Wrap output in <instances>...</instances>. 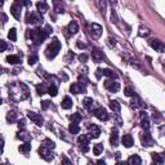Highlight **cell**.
I'll list each match as a JSON object with an SVG mask.
<instances>
[{"label": "cell", "mask_w": 165, "mask_h": 165, "mask_svg": "<svg viewBox=\"0 0 165 165\" xmlns=\"http://www.w3.org/2000/svg\"><path fill=\"white\" fill-rule=\"evenodd\" d=\"M30 97V89L24 83H14L9 88V98L14 102L24 101Z\"/></svg>", "instance_id": "1"}, {"label": "cell", "mask_w": 165, "mask_h": 165, "mask_svg": "<svg viewBox=\"0 0 165 165\" xmlns=\"http://www.w3.org/2000/svg\"><path fill=\"white\" fill-rule=\"evenodd\" d=\"M27 36L32 40L34 44L39 45V44L43 43L45 39H47L49 35L41 29H35V30H27Z\"/></svg>", "instance_id": "2"}, {"label": "cell", "mask_w": 165, "mask_h": 165, "mask_svg": "<svg viewBox=\"0 0 165 165\" xmlns=\"http://www.w3.org/2000/svg\"><path fill=\"white\" fill-rule=\"evenodd\" d=\"M61 41H59L57 37H54L53 40H52V43L48 45V48L45 49V55H47L48 59H53L55 55L59 53V50H61Z\"/></svg>", "instance_id": "3"}, {"label": "cell", "mask_w": 165, "mask_h": 165, "mask_svg": "<svg viewBox=\"0 0 165 165\" xmlns=\"http://www.w3.org/2000/svg\"><path fill=\"white\" fill-rule=\"evenodd\" d=\"M22 1H19V0H17V1H14L12 4V6H10V13L13 14V17H14L16 19H19L21 18V12H22Z\"/></svg>", "instance_id": "4"}, {"label": "cell", "mask_w": 165, "mask_h": 165, "mask_svg": "<svg viewBox=\"0 0 165 165\" xmlns=\"http://www.w3.org/2000/svg\"><path fill=\"white\" fill-rule=\"evenodd\" d=\"M104 88H106L107 90H110L111 93H117L119 90H120V84L112 79H108L104 81Z\"/></svg>", "instance_id": "5"}, {"label": "cell", "mask_w": 165, "mask_h": 165, "mask_svg": "<svg viewBox=\"0 0 165 165\" xmlns=\"http://www.w3.org/2000/svg\"><path fill=\"white\" fill-rule=\"evenodd\" d=\"M43 21V17H41L39 13H34V12H27L26 14V22L35 24V23H39Z\"/></svg>", "instance_id": "6"}, {"label": "cell", "mask_w": 165, "mask_h": 165, "mask_svg": "<svg viewBox=\"0 0 165 165\" xmlns=\"http://www.w3.org/2000/svg\"><path fill=\"white\" fill-rule=\"evenodd\" d=\"M39 155H40V157H43L45 161H52L53 160V157H54L53 153H52V150H49V148H47V147H44V146H40Z\"/></svg>", "instance_id": "7"}, {"label": "cell", "mask_w": 165, "mask_h": 165, "mask_svg": "<svg viewBox=\"0 0 165 165\" xmlns=\"http://www.w3.org/2000/svg\"><path fill=\"white\" fill-rule=\"evenodd\" d=\"M94 116H96L97 119H99L101 121H107L108 119H110V115L107 114V111L104 110L103 107H98L97 110H94Z\"/></svg>", "instance_id": "8"}, {"label": "cell", "mask_w": 165, "mask_h": 165, "mask_svg": "<svg viewBox=\"0 0 165 165\" xmlns=\"http://www.w3.org/2000/svg\"><path fill=\"white\" fill-rule=\"evenodd\" d=\"M27 116H29V119L31 121H34L35 124H36L37 126H41L44 124V119H43V116H41L40 114H36V112H29L27 114Z\"/></svg>", "instance_id": "9"}, {"label": "cell", "mask_w": 165, "mask_h": 165, "mask_svg": "<svg viewBox=\"0 0 165 165\" xmlns=\"http://www.w3.org/2000/svg\"><path fill=\"white\" fill-rule=\"evenodd\" d=\"M102 26L98 23H92V36L94 37V39H99L101 35H102Z\"/></svg>", "instance_id": "10"}, {"label": "cell", "mask_w": 165, "mask_h": 165, "mask_svg": "<svg viewBox=\"0 0 165 165\" xmlns=\"http://www.w3.org/2000/svg\"><path fill=\"white\" fill-rule=\"evenodd\" d=\"M92 57H93V61H94V62L99 63V62L103 61L104 54H103V52H101L98 48H93V50H92Z\"/></svg>", "instance_id": "11"}, {"label": "cell", "mask_w": 165, "mask_h": 165, "mask_svg": "<svg viewBox=\"0 0 165 165\" xmlns=\"http://www.w3.org/2000/svg\"><path fill=\"white\" fill-rule=\"evenodd\" d=\"M70 90H71V93H73V94L85 93V85H83V84H80V83H73L71 88H70Z\"/></svg>", "instance_id": "12"}, {"label": "cell", "mask_w": 165, "mask_h": 165, "mask_svg": "<svg viewBox=\"0 0 165 165\" xmlns=\"http://www.w3.org/2000/svg\"><path fill=\"white\" fill-rule=\"evenodd\" d=\"M148 43H150L151 47L155 49V50H157V52H164V44H163V41H160V40H157V39H152V40H150Z\"/></svg>", "instance_id": "13"}, {"label": "cell", "mask_w": 165, "mask_h": 165, "mask_svg": "<svg viewBox=\"0 0 165 165\" xmlns=\"http://www.w3.org/2000/svg\"><path fill=\"white\" fill-rule=\"evenodd\" d=\"M142 143H143V146H152L153 139H152V137H151V134L148 133V130H146L142 134Z\"/></svg>", "instance_id": "14"}, {"label": "cell", "mask_w": 165, "mask_h": 165, "mask_svg": "<svg viewBox=\"0 0 165 165\" xmlns=\"http://www.w3.org/2000/svg\"><path fill=\"white\" fill-rule=\"evenodd\" d=\"M121 141H122V145H124L126 148H129V147H132L134 145V139H133V137L130 134H124Z\"/></svg>", "instance_id": "15"}, {"label": "cell", "mask_w": 165, "mask_h": 165, "mask_svg": "<svg viewBox=\"0 0 165 165\" xmlns=\"http://www.w3.org/2000/svg\"><path fill=\"white\" fill-rule=\"evenodd\" d=\"M88 128L90 130V138H98L101 135V129L97 125H88Z\"/></svg>", "instance_id": "16"}, {"label": "cell", "mask_w": 165, "mask_h": 165, "mask_svg": "<svg viewBox=\"0 0 165 165\" xmlns=\"http://www.w3.org/2000/svg\"><path fill=\"white\" fill-rule=\"evenodd\" d=\"M66 31H68V35H75L76 32L79 31V24L75 22V21H71V22L68 23V26H67V29H66Z\"/></svg>", "instance_id": "17"}, {"label": "cell", "mask_w": 165, "mask_h": 165, "mask_svg": "<svg viewBox=\"0 0 165 165\" xmlns=\"http://www.w3.org/2000/svg\"><path fill=\"white\" fill-rule=\"evenodd\" d=\"M110 142L112 146H119V133L116 129H112V133H111V137H110Z\"/></svg>", "instance_id": "18"}, {"label": "cell", "mask_w": 165, "mask_h": 165, "mask_svg": "<svg viewBox=\"0 0 165 165\" xmlns=\"http://www.w3.org/2000/svg\"><path fill=\"white\" fill-rule=\"evenodd\" d=\"M126 164H128V165H141L142 164V159L138 155H132L128 159V163H126Z\"/></svg>", "instance_id": "19"}, {"label": "cell", "mask_w": 165, "mask_h": 165, "mask_svg": "<svg viewBox=\"0 0 165 165\" xmlns=\"http://www.w3.org/2000/svg\"><path fill=\"white\" fill-rule=\"evenodd\" d=\"M89 141H90V135H86V134H81L78 138V143L81 147H84V146H88L89 145Z\"/></svg>", "instance_id": "20"}, {"label": "cell", "mask_w": 165, "mask_h": 165, "mask_svg": "<svg viewBox=\"0 0 165 165\" xmlns=\"http://www.w3.org/2000/svg\"><path fill=\"white\" fill-rule=\"evenodd\" d=\"M152 160L155 165H164V156L161 153H152Z\"/></svg>", "instance_id": "21"}, {"label": "cell", "mask_w": 165, "mask_h": 165, "mask_svg": "<svg viewBox=\"0 0 165 165\" xmlns=\"http://www.w3.org/2000/svg\"><path fill=\"white\" fill-rule=\"evenodd\" d=\"M6 62L10 63V65H18V63H21V58H19V55L10 54L6 57Z\"/></svg>", "instance_id": "22"}, {"label": "cell", "mask_w": 165, "mask_h": 165, "mask_svg": "<svg viewBox=\"0 0 165 165\" xmlns=\"http://www.w3.org/2000/svg\"><path fill=\"white\" fill-rule=\"evenodd\" d=\"M62 108H65V110H70V108L72 107V99L70 97H65L63 98V101H62Z\"/></svg>", "instance_id": "23"}, {"label": "cell", "mask_w": 165, "mask_h": 165, "mask_svg": "<svg viewBox=\"0 0 165 165\" xmlns=\"http://www.w3.org/2000/svg\"><path fill=\"white\" fill-rule=\"evenodd\" d=\"M102 73L104 76H107V78H110V79H117V73L115 72V71H112V70H110V68H103L102 70Z\"/></svg>", "instance_id": "24"}, {"label": "cell", "mask_w": 165, "mask_h": 165, "mask_svg": "<svg viewBox=\"0 0 165 165\" xmlns=\"http://www.w3.org/2000/svg\"><path fill=\"white\" fill-rule=\"evenodd\" d=\"M132 107H145L146 108V104H143L142 103V101H141V98H139V97H137V96H134V98H133V99H132Z\"/></svg>", "instance_id": "25"}, {"label": "cell", "mask_w": 165, "mask_h": 165, "mask_svg": "<svg viewBox=\"0 0 165 165\" xmlns=\"http://www.w3.org/2000/svg\"><path fill=\"white\" fill-rule=\"evenodd\" d=\"M110 108L114 112H116V114H119L121 110V107H120V103L117 102V101H110Z\"/></svg>", "instance_id": "26"}, {"label": "cell", "mask_w": 165, "mask_h": 165, "mask_svg": "<svg viewBox=\"0 0 165 165\" xmlns=\"http://www.w3.org/2000/svg\"><path fill=\"white\" fill-rule=\"evenodd\" d=\"M17 138H18V139H22V141L29 142V141H31V134H29L27 132H19L18 134H17Z\"/></svg>", "instance_id": "27"}, {"label": "cell", "mask_w": 165, "mask_h": 165, "mask_svg": "<svg viewBox=\"0 0 165 165\" xmlns=\"http://www.w3.org/2000/svg\"><path fill=\"white\" fill-rule=\"evenodd\" d=\"M36 8L39 10V13H45L48 10V4L45 1H39L36 3Z\"/></svg>", "instance_id": "28"}, {"label": "cell", "mask_w": 165, "mask_h": 165, "mask_svg": "<svg viewBox=\"0 0 165 165\" xmlns=\"http://www.w3.org/2000/svg\"><path fill=\"white\" fill-rule=\"evenodd\" d=\"M41 146H44V147H47V148H49V150H53L54 147H55V143L52 141V139H49V138H45L44 141H43V143H41Z\"/></svg>", "instance_id": "29"}, {"label": "cell", "mask_w": 165, "mask_h": 165, "mask_svg": "<svg viewBox=\"0 0 165 165\" xmlns=\"http://www.w3.org/2000/svg\"><path fill=\"white\" fill-rule=\"evenodd\" d=\"M6 121L10 122V124L17 121V114H16L14 111H9L8 114H6Z\"/></svg>", "instance_id": "30"}, {"label": "cell", "mask_w": 165, "mask_h": 165, "mask_svg": "<svg viewBox=\"0 0 165 165\" xmlns=\"http://www.w3.org/2000/svg\"><path fill=\"white\" fill-rule=\"evenodd\" d=\"M36 90L39 96H43V94L48 93V85L47 84H41V85H36Z\"/></svg>", "instance_id": "31"}, {"label": "cell", "mask_w": 165, "mask_h": 165, "mask_svg": "<svg viewBox=\"0 0 165 165\" xmlns=\"http://www.w3.org/2000/svg\"><path fill=\"white\" fill-rule=\"evenodd\" d=\"M68 130H70V133H71L72 135H73V134H78V133L80 132V126H79L78 122H72V124L70 125Z\"/></svg>", "instance_id": "32"}, {"label": "cell", "mask_w": 165, "mask_h": 165, "mask_svg": "<svg viewBox=\"0 0 165 165\" xmlns=\"http://www.w3.org/2000/svg\"><path fill=\"white\" fill-rule=\"evenodd\" d=\"M19 151H21V152H23V153H29L31 151V143L24 142L23 145L19 146Z\"/></svg>", "instance_id": "33"}, {"label": "cell", "mask_w": 165, "mask_h": 165, "mask_svg": "<svg viewBox=\"0 0 165 165\" xmlns=\"http://www.w3.org/2000/svg\"><path fill=\"white\" fill-rule=\"evenodd\" d=\"M93 99L92 98H84L83 99V104H84V107L86 108V110H90L92 108V106H93Z\"/></svg>", "instance_id": "34"}, {"label": "cell", "mask_w": 165, "mask_h": 165, "mask_svg": "<svg viewBox=\"0 0 165 165\" xmlns=\"http://www.w3.org/2000/svg\"><path fill=\"white\" fill-rule=\"evenodd\" d=\"M103 151V145L102 143H97V145H94L93 147V152L94 155H101V152Z\"/></svg>", "instance_id": "35"}, {"label": "cell", "mask_w": 165, "mask_h": 165, "mask_svg": "<svg viewBox=\"0 0 165 165\" xmlns=\"http://www.w3.org/2000/svg\"><path fill=\"white\" fill-rule=\"evenodd\" d=\"M48 93L50 94L52 97H55V96H57V93H58L57 85H53V84H52V85H49V86H48Z\"/></svg>", "instance_id": "36"}, {"label": "cell", "mask_w": 165, "mask_h": 165, "mask_svg": "<svg viewBox=\"0 0 165 165\" xmlns=\"http://www.w3.org/2000/svg\"><path fill=\"white\" fill-rule=\"evenodd\" d=\"M8 39L12 40V41H16L17 40V30L16 29H10L9 32H8Z\"/></svg>", "instance_id": "37"}, {"label": "cell", "mask_w": 165, "mask_h": 165, "mask_svg": "<svg viewBox=\"0 0 165 165\" xmlns=\"http://www.w3.org/2000/svg\"><path fill=\"white\" fill-rule=\"evenodd\" d=\"M70 119L72 120V122H79L81 121V119H83V116H81V114H79V112H76V114H73V115H71L70 116Z\"/></svg>", "instance_id": "38"}, {"label": "cell", "mask_w": 165, "mask_h": 165, "mask_svg": "<svg viewBox=\"0 0 165 165\" xmlns=\"http://www.w3.org/2000/svg\"><path fill=\"white\" fill-rule=\"evenodd\" d=\"M124 93H125V96H128V97H134L135 96V92H134V89L130 86H126L125 89H124Z\"/></svg>", "instance_id": "39"}, {"label": "cell", "mask_w": 165, "mask_h": 165, "mask_svg": "<svg viewBox=\"0 0 165 165\" xmlns=\"http://www.w3.org/2000/svg\"><path fill=\"white\" fill-rule=\"evenodd\" d=\"M37 61H39V57H37V54H32V55H30V57H29V65L30 66L35 65Z\"/></svg>", "instance_id": "40"}, {"label": "cell", "mask_w": 165, "mask_h": 165, "mask_svg": "<svg viewBox=\"0 0 165 165\" xmlns=\"http://www.w3.org/2000/svg\"><path fill=\"white\" fill-rule=\"evenodd\" d=\"M61 165H72V163L70 161V159L66 155H63L61 157Z\"/></svg>", "instance_id": "41"}, {"label": "cell", "mask_w": 165, "mask_h": 165, "mask_svg": "<svg viewBox=\"0 0 165 165\" xmlns=\"http://www.w3.org/2000/svg\"><path fill=\"white\" fill-rule=\"evenodd\" d=\"M5 49H8V44H6V41L0 39V52H4Z\"/></svg>", "instance_id": "42"}, {"label": "cell", "mask_w": 165, "mask_h": 165, "mask_svg": "<svg viewBox=\"0 0 165 165\" xmlns=\"http://www.w3.org/2000/svg\"><path fill=\"white\" fill-rule=\"evenodd\" d=\"M49 106H50V101H43L41 102V108L43 110H48Z\"/></svg>", "instance_id": "43"}, {"label": "cell", "mask_w": 165, "mask_h": 165, "mask_svg": "<svg viewBox=\"0 0 165 165\" xmlns=\"http://www.w3.org/2000/svg\"><path fill=\"white\" fill-rule=\"evenodd\" d=\"M18 128L19 129H24V128H26V121H24V119H21V120H18Z\"/></svg>", "instance_id": "44"}, {"label": "cell", "mask_w": 165, "mask_h": 165, "mask_svg": "<svg viewBox=\"0 0 165 165\" xmlns=\"http://www.w3.org/2000/svg\"><path fill=\"white\" fill-rule=\"evenodd\" d=\"M79 61H80V62H83V63H84V62H86V61H88V55H86L85 53H81V54L79 55Z\"/></svg>", "instance_id": "45"}, {"label": "cell", "mask_w": 165, "mask_h": 165, "mask_svg": "<svg viewBox=\"0 0 165 165\" xmlns=\"http://www.w3.org/2000/svg\"><path fill=\"white\" fill-rule=\"evenodd\" d=\"M139 35H141V36H148V35H150V31L147 30V29H145V30L141 29V32H139Z\"/></svg>", "instance_id": "46"}, {"label": "cell", "mask_w": 165, "mask_h": 165, "mask_svg": "<svg viewBox=\"0 0 165 165\" xmlns=\"http://www.w3.org/2000/svg\"><path fill=\"white\" fill-rule=\"evenodd\" d=\"M107 41H108V45H110V47H115V44H116L115 39H112V37H108Z\"/></svg>", "instance_id": "47"}, {"label": "cell", "mask_w": 165, "mask_h": 165, "mask_svg": "<svg viewBox=\"0 0 165 165\" xmlns=\"http://www.w3.org/2000/svg\"><path fill=\"white\" fill-rule=\"evenodd\" d=\"M0 19H1V22H3V23H5L6 21H8V17H6V16L4 14V13H0Z\"/></svg>", "instance_id": "48"}, {"label": "cell", "mask_w": 165, "mask_h": 165, "mask_svg": "<svg viewBox=\"0 0 165 165\" xmlns=\"http://www.w3.org/2000/svg\"><path fill=\"white\" fill-rule=\"evenodd\" d=\"M73 57H75V54L72 53V52H68V54H67V57H66V62H68L70 59H73Z\"/></svg>", "instance_id": "49"}, {"label": "cell", "mask_w": 165, "mask_h": 165, "mask_svg": "<svg viewBox=\"0 0 165 165\" xmlns=\"http://www.w3.org/2000/svg\"><path fill=\"white\" fill-rule=\"evenodd\" d=\"M78 47L81 49V48H86V45L84 44V43H81V40H78Z\"/></svg>", "instance_id": "50"}, {"label": "cell", "mask_w": 165, "mask_h": 165, "mask_svg": "<svg viewBox=\"0 0 165 165\" xmlns=\"http://www.w3.org/2000/svg\"><path fill=\"white\" fill-rule=\"evenodd\" d=\"M96 72H97V73H96V76H97V78H98V79H99V78H101V76H102V70H101V68H98V70H97V71H96Z\"/></svg>", "instance_id": "51"}, {"label": "cell", "mask_w": 165, "mask_h": 165, "mask_svg": "<svg viewBox=\"0 0 165 165\" xmlns=\"http://www.w3.org/2000/svg\"><path fill=\"white\" fill-rule=\"evenodd\" d=\"M3 150H4V141H3V139L0 138V151L3 152Z\"/></svg>", "instance_id": "52"}, {"label": "cell", "mask_w": 165, "mask_h": 165, "mask_svg": "<svg viewBox=\"0 0 165 165\" xmlns=\"http://www.w3.org/2000/svg\"><path fill=\"white\" fill-rule=\"evenodd\" d=\"M97 165H106V163H104L103 160H98L97 161Z\"/></svg>", "instance_id": "53"}, {"label": "cell", "mask_w": 165, "mask_h": 165, "mask_svg": "<svg viewBox=\"0 0 165 165\" xmlns=\"http://www.w3.org/2000/svg\"><path fill=\"white\" fill-rule=\"evenodd\" d=\"M120 157H121V153H120V152H116V159L119 160V159H120Z\"/></svg>", "instance_id": "54"}, {"label": "cell", "mask_w": 165, "mask_h": 165, "mask_svg": "<svg viewBox=\"0 0 165 165\" xmlns=\"http://www.w3.org/2000/svg\"><path fill=\"white\" fill-rule=\"evenodd\" d=\"M116 165H128V164H126V163H122V161H119Z\"/></svg>", "instance_id": "55"}, {"label": "cell", "mask_w": 165, "mask_h": 165, "mask_svg": "<svg viewBox=\"0 0 165 165\" xmlns=\"http://www.w3.org/2000/svg\"><path fill=\"white\" fill-rule=\"evenodd\" d=\"M3 103V99H1V98H0V104H1Z\"/></svg>", "instance_id": "56"}, {"label": "cell", "mask_w": 165, "mask_h": 165, "mask_svg": "<svg viewBox=\"0 0 165 165\" xmlns=\"http://www.w3.org/2000/svg\"><path fill=\"white\" fill-rule=\"evenodd\" d=\"M3 5V1H0V6H1Z\"/></svg>", "instance_id": "57"}]
</instances>
